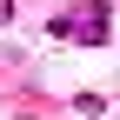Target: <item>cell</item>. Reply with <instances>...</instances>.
I'll use <instances>...</instances> for the list:
<instances>
[{
  "label": "cell",
  "instance_id": "6da1fadb",
  "mask_svg": "<svg viewBox=\"0 0 120 120\" xmlns=\"http://www.w3.org/2000/svg\"><path fill=\"white\" fill-rule=\"evenodd\" d=\"M107 27H113L107 0H94V7H80V20H53V34H73L80 47H107Z\"/></svg>",
  "mask_w": 120,
  "mask_h": 120
},
{
  "label": "cell",
  "instance_id": "7a4b0ae2",
  "mask_svg": "<svg viewBox=\"0 0 120 120\" xmlns=\"http://www.w3.org/2000/svg\"><path fill=\"white\" fill-rule=\"evenodd\" d=\"M7 20H13V0H0V27H7Z\"/></svg>",
  "mask_w": 120,
  "mask_h": 120
}]
</instances>
